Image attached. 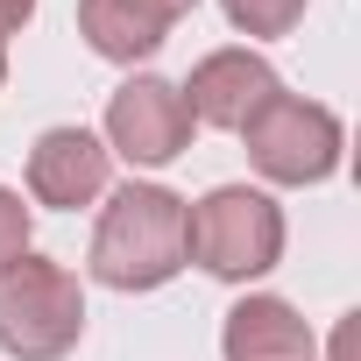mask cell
<instances>
[{
    "label": "cell",
    "instance_id": "5b68a950",
    "mask_svg": "<svg viewBox=\"0 0 361 361\" xmlns=\"http://www.w3.org/2000/svg\"><path fill=\"white\" fill-rule=\"evenodd\" d=\"M106 149L128 156L135 170H163L192 149V106L170 78L156 71H135L128 85H114L106 99Z\"/></svg>",
    "mask_w": 361,
    "mask_h": 361
},
{
    "label": "cell",
    "instance_id": "3957f363",
    "mask_svg": "<svg viewBox=\"0 0 361 361\" xmlns=\"http://www.w3.org/2000/svg\"><path fill=\"white\" fill-rule=\"evenodd\" d=\"M85 333V283L50 255H15L0 269V354L64 361Z\"/></svg>",
    "mask_w": 361,
    "mask_h": 361
},
{
    "label": "cell",
    "instance_id": "52a82bcc",
    "mask_svg": "<svg viewBox=\"0 0 361 361\" xmlns=\"http://www.w3.org/2000/svg\"><path fill=\"white\" fill-rule=\"evenodd\" d=\"M106 185H114V149H106L99 135H85V128H50V135H36V149H29V199H36V206L78 213V206L106 199Z\"/></svg>",
    "mask_w": 361,
    "mask_h": 361
},
{
    "label": "cell",
    "instance_id": "6da1fadb",
    "mask_svg": "<svg viewBox=\"0 0 361 361\" xmlns=\"http://www.w3.org/2000/svg\"><path fill=\"white\" fill-rule=\"evenodd\" d=\"M185 199L170 185H121L92 227V283L106 290H156L185 269Z\"/></svg>",
    "mask_w": 361,
    "mask_h": 361
},
{
    "label": "cell",
    "instance_id": "ba28073f",
    "mask_svg": "<svg viewBox=\"0 0 361 361\" xmlns=\"http://www.w3.org/2000/svg\"><path fill=\"white\" fill-rule=\"evenodd\" d=\"M220 354H227V361H312L319 340H312V326H305L283 298L262 290V298H241V305L227 312Z\"/></svg>",
    "mask_w": 361,
    "mask_h": 361
},
{
    "label": "cell",
    "instance_id": "277c9868",
    "mask_svg": "<svg viewBox=\"0 0 361 361\" xmlns=\"http://www.w3.org/2000/svg\"><path fill=\"white\" fill-rule=\"evenodd\" d=\"M241 142H248V163L269 177V185H326L340 170V149H347L340 114L319 106V99H298V92H276L241 128Z\"/></svg>",
    "mask_w": 361,
    "mask_h": 361
},
{
    "label": "cell",
    "instance_id": "30bf717a",
    "mask_svg": "<svg viewBox=\"0 0 361 361\" xmlns=\"http://www.w3.org/2000/svg\"><path fill=\"white\" fill-rule=\"evenodd\" d=\"M220 8L241 36H290L305 22V0H220Z\"/></svg>",
    "mask_w": 361,
    "mask_h": 361
},
{
    "label": "cell",
    "instance_id": "8992f818",
    "mask_svg": "<svg viewBox=\"0 0 361 361\" xmlns=\"http://www.w3.org/2000/svg\"><path fill=\"white\" fill-rule=\"evenodd\" d=\"M177 92H185V106H192V128H227V135H241V128L283 92V78H276V64L255 57V50H213V57L192 64V78L177 85Z\"/></svg>",
    "mask_w": 361,
    "mask_h": 361
},
{
    "label": "cell",
    "instance_id": "8fae6325",
    "mask_svg": "<svg viewBox=\"0 0 361 361\" xmlns=\"http://www.w3.org/2000/svg\"><path fill=\"white\" fill-rule=\"evenodd\" d=\"M15 255H29V206H22V192L0 185V269Z\"/></svg>",
    "mask_w": 361,
    "mask_h": 361
},
{
    "label": "cell",
    "instance_id": "7a4b0ae2",
    "mask_svg": "<svg viewBox=\"0 0 361 361\" xmlns=\"http://www.w3.org/2000/svg\"><path fill=\"white\" fill-rule=\"evenodd\" d=\"M185 255L220 283H248L283 262V206L255 185H213L185 206Z\"/></svg>",
    "mask_w": 361,
    "mask_h": 361
},
{
    "label": "cell",
    "instance_id": "7c38bea8",
    "mask_svg": "<svg viewBox=\"0 0 361 361\" xmlns=\"http://www.w3.org/2000/svg\"><path fill=\"white\" fill-rule=\"evenodd\" d=\"M29 22H36V0H0V36H15Z\"/></svg>",
    "mask_w": 361,
    "mask_h": 361
},
{
    "label": "cell",
    "instance_id": "4fadbf2b",
    "mask_svg": "<svg viewBox=\"0 0 361 361\" xmlns=\"http://www.w3.org/2000/svg\"><path fill=\"white\" fill-rule=\"evenodd\" d=\"M163 8H170V22H177V15H192V8H199V0H163Z\"/></svg>",
    "mask_w": 361,
    "mask_h": 361
},
{
    "label": "cell",
    "instance_id": "9c48e42d",
    "mask_svg": "<svg viewBox=\"0 0 361 361\" xmlns=\"http://www.w3.org/2000/svg\"><path fill=\"white\" fill-rule=\"evenodd\" d=\"M78 36L106 64H142V57L163 50L170 8H163V0H78Z\"/></svg>",
    "mask_w": 361,
    "mask_h": 361
},
{
    "label": "cell",
    "instance_id": "5bb4252c",
    "mask_svg": "<svg viewBox=\"0 0 361 361\" xmlns=\"http://www.w3.org/2000/svg\"><path fill=\"white\" fill-rule=\"evenodd\" d=\"M0 85H8V36H0Z\"/></svg>",
    "mask_w": 361,
    "mask_h": 361
}]
</instances>
